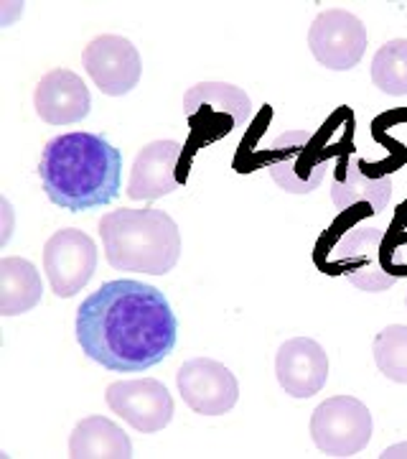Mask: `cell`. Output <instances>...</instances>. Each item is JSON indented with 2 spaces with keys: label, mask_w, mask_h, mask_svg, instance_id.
I'll return each instance as SVG.
<instances>
[{
  "label": "cell",
  "mask_w": 407,
  "mask_h": 459,
  "mask_svg": "<svg viewBox=\"0 0 407 459\" xmlns=\"http://www.w3.org/2000/svg\"><path fill=\"white\" fill-rule=\"evenodd\" d=\"M179 141H153L148 143L132 164L131 181H128V197L131 199H161L165 195H174L179 189L176 179V166L181 161Z\"/></svg>",
  "instance_id": "cell-15"
},
{
  "label": "cell",
  "mask_w": 407,
  "mask_h": 459,
  "mask_svg": "<svg viewBox=\"0 0 407 459\" xmlns=\"http://www.w3.org/2000/svg\"><path fill=\"white\" fill-rule=\"evenodd\" d=\"M326 133L285 131L270 146V177L288 195H310L326 177Z\"/></svg>",
  "instance_id": "cell-6"
},
{
  "label": "cell",
  "mask_w": 407,
  "mask_h": 459,
  "mask_svg": "<svg viewBox=\"0 0 407 459\" xmlns=\"http://www.w3.org/2000/svg\"><path fill=\"white\" fill-rule=\"evenodd\" d=\"M81 66L98 84L99 92L110 98H123L132 92L143 74L140 54L131 39L113 33L98 36L87 44V49L81 51Z\"/></svg>",
  "instance_id": "cell-10"
},
{
  "label": "cell",
  "mask_w": 407,
  "mask_h": 459,
  "mask_svg": "<svg viewBox=\"0 0 407 459\" xmlns=\"http://www.w3.org/2000/svg\"><path fill=\"white\" fill-rule=\"evenodd\" d=\"M33 108L49 126H72L89 115L92 98L80 74L72 69H51L33 90Z\"/></svg>",
  "instance_id": "cell-14"
},
{
  "label": "cell",
  "mask_w": 407,
  "mask_h": 459,
  "mask_svg": "<svg viewBox=\"0 0 407 459\" xmlns=\"http://www.w3.org/2000/svg\"><path fill=\"white\" fill-rule=\"evenodd\" d=\"M375 362L379 373L394 383L407 385V327L405 325H390L375 337L372 344Z\"/></svg>",
  "instance_id": "cell-20"
},
{
  "label": "cell",
  "mask_w": 407,
  "mask_h": 459,
  "mask_svg": "<svg viewBox=\"0 0 407 459\" xmlns=\"http://www.w3.org/2000/svg\"><path fill=\"white\" fill-rule=\"evenodd\" d=\"M105 258L114 271L165 276L181 255V232L163 210H114L99 220Z\"/></svg>",
  "instance_id": "cell-3"
},
{
  "label": "cell",
  "mask_w": 407,
  "mask_h": 459,
  "mask_svg": "<svg viewBox=\"0 0 407 459\" xmlns=\"http://www.w3.org/2000/svg\"><path fill=\"white\" fill-rule=\"evenodd\" d=\"M379 457H407V444H397V446H390V449H385Z\"/></svg>",
  "instance_id": "cell-21"
},
{
  "label": "cell",
  "mask_w": 407,
  "mask_h": 459,
  "mask_svg": "<svg viewBox=\"0 0 407 459\" xmlns=\"http://www.w3.org/2000/svg\"><path fill=\"white\" fill-rule=\"evenodd\" d=\"M405 307H407V299H405Z\"/></svg>",
  "instance_id": "cell-22"
},
{
  "label": "cell",
  "mask_w": 407,
  "mask_h": 459,
  "mask_svg": "<svg viewBox=\"0 0 407 459\" xmlns=\"http://www.w3.org/2000/svg\"><path fill=\"white\" fill-rule=\"evenodd\" d=\"M183 113L191 123L194 143H212L250 123L252 100L237 84L201 82L183 95Z\"/></svg>",
  "instance_id": "cell-4"
},
{
  "label": "cell",
  "mask_w": 407,
  "mask_h": 459,
  "mask_svg": "<svg viewBox=\"0 0 407 459\" xmlns=\"http://www.w3.org/2000/svg\"><path fill=\"white\" fill-rule=\"evenodd\" d=\"M105 401L113 413L140 434H156L174 419V398L156 377L110 383Z\"/></svg>",
  "instance_id": "cell-12"
},
{
  "label": "cell",
  "mask_w": 407,
  "mask_h": 459,
  "mask_svg": "<svg viewBox=\"0 0 407 459\" xmlns=\"http://www.w3.org/2000/svg\"><path fill=\"white\" fill-rule=\"evenodd\" d=\"M38 177L56 207L98 210L120 197L123 153L98 133H64L44 148Z\"/></svg>",
  "instance_id": "cell-2"
},
{
  "label": "cell",
  "mask_w": 407,
  "mask_h": 459,
  "mask_svg": "<svg viewBox=\"0 0 407 459\" xmlns=\"http://www.w3.org/2000/svg\"><path fill=\"white\" fill-rule=\"evenodd\" d=\"M276 376L280 388L291 398H310L328 380L326 350L310 337H293L280 344L276 355Z\"/></svg>",
  "instance_id": "cell-13"
},
{
  "label": "cell",
  "mask_w": 407,
  "mask_h": 459,
  "mask_svg": "<svg viewBox=\"0 0 407 459\" xmlns=\"http://www.w3.org/2000/svg\"><path fill=\"white\" fill-rule=\"evenodd\" d=\"M364 161L354 159L342 179L331 186V199L336 204V210L346 212L354 204H367L369 212H385L392 202V179L387 174L382 177H367Z\"/></svg>",
  "instance_id": "cell-17"
},
{
  "label": "cell",
  "mask_w": 407,
  "mask_h": 459,
  "mask_svg": "<svg viewBox=\"0 0 407 459\" xmlns=\"http://www.w3.org/2000/svg\"><path fill=\"white\" fill-rule=\"evenodd\" d=\"M372 413L354 395L326 398L310 416V439L328 457H354L372 442Z\"/></svg>",
  "instance_id": "cell-5"
},
{
  "label": "cell",
  "mask_w": 407,
  "mask_h": 459,
  "mask_svg": "<svg viewBox=\"0 0 407 459\" xmlns=\"http://www.w3.org/2000/svg\"><path fill=\"white\" fill-rule=\"evenodd\" d=\"M176 388L189 409L201 416H222L240 401V383L227 365L212 358L186 360L176 373Z\"/></svg>",
  "instance_id": "cell-11"
},
{
  "label": "cell",
  "mask_w": 407,
  "mask_h": 459,
  "mask_svg": "<svg viewBox=\"0 0 407 459\" xmlns=\"http://www.w3.org/2000/svg\"><path fill=\"white\" fill-rule=\"evenodd\" d=\"M367 26L343 8H328L318 13L309 29L310 54L331 72L354 69L367 51Z\"/></svg>",
  "instance_id": "cell-9"
},
{
  "label": "cell",
  "mask_w": 407,
  "mask_h": 459,
  "mask_svg": "<svg viewBox=\"0 0 407 459\" xmlns=\"http://www.w3.org/2000/svg\"><path fill=\"white\" fill-rule=\"evenodd\" d=\"M69 457L74 459H128L132 457L131 437L105 416H87L69 437Z\"/></svg>",
  "instance_id": "cell-16"
},
{
  "label": "cell",
  "mask_w": 407,
  "mask_h": 459,
  "mask_svg": "<svg viewBox=\"0 0 407 459\" xmlns=\"http://www.w3.org/2000/svg\"><path fill=\"white\" fill-rule=\"evenodd\" d=\"M77 342L89 360L113 373H143L163 362L179 340V319L150 283H102L77 309Z\"/></svg>",
  "instance_id": "cell-1"
},
{
  "label": "cell",
  "mask_w": 407,
  "mask_h": 459,
  "mask_svg": "<svg viewBox=\"0 0 407 459\" xmlns=\"http://www.w3.org/2000/svg\"><path fill=\"white\" fill-rule=\"evenodd\" d=\"M44 286L36 265L26 258H3L0 261V314L18 316L31 312L41 301Z\"/></svg>",
  "instance_id": "cell-18"
},
{
  "label": "cell",
  "mask_w": 407,
  "mask_h": 459,
  "mask_svg": "<svg viewBox=\"0 0 407 459\" xmlns=\"http://www.w3.org/2000/svg\"><path fill=\"white\" fill-rule=\"evenodd\" d=\"M372 82L392 98L407 95V39H392L372 59Z\"/></svg>",
  "instance_id": "cell-19"
},
{
  "label": "cell",
  "mask_w": 407,
  "mask_h": 459,
  "mask_svg": "<svg viewBox=\"0 0 407 459\" xmlns=\"http://www.w3.org/2000/svg\"><path fill=\"white\" fill-rule=\"evenodd\" d=\"M385 240L387 235L382 228L357 225L349 232H343L334 247V265L359 291L382 294L397 283V273L385 271V263H382Z\"/></svg>",
  "instance_id": "cell-8"
},
{
  "label": "cell",
  "mask_w": 407,
  "mask_h": 459,
  "mask_svg": "<svg viewBox=\"0 0 407 459\" xmlns=\"http://www.w3.org/2000/svg\"><path fill=\"white\" fill-rule=\"evenodd\" d=\"M98 268L95 240L77 228L56 230L44 246V271L59 299L77 296L92 281Z\"/></svg>",
  "instance_id": "cell-7"
}]
</instances>
